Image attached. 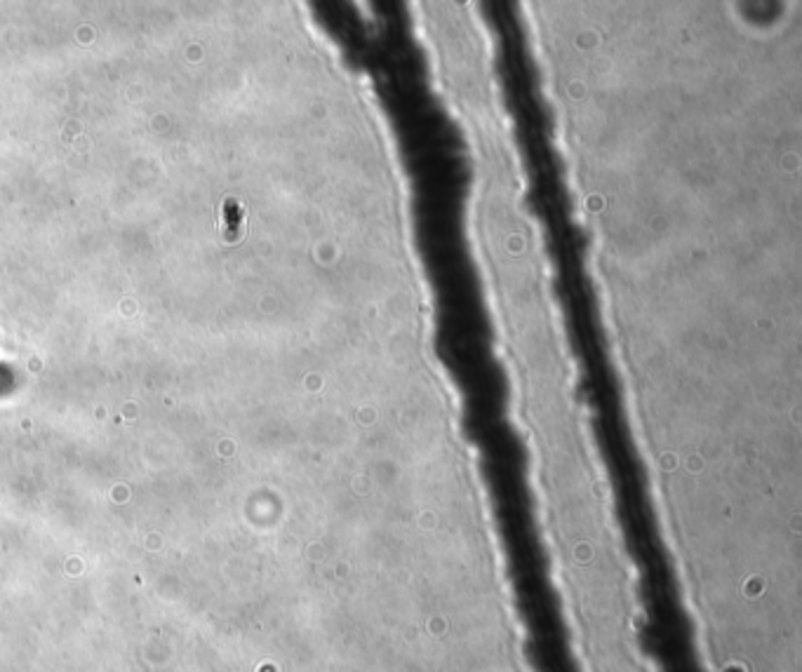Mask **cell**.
Instances as JSON below:
<instances>
[{"mask_svg":"<svg viewBox=\"0 0 802 672\" xmlns=\"http://www.w3.org/2000/svg\"><path fill=\"white\" fill-rule=\"evenodd\" d=\"M219 224H222L224 240H231V243L240 240V233H243V224H245L243 205L233 198H226L222 205V221H219Z\"/></svg>","mask_w":802,"mask_h":672,"instance_id":"6da1fadb","label":"cell"}]
</instances>
